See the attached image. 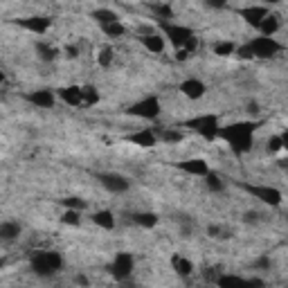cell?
Wrapping results in <instances>:
<instances>
[{"label":"cell","mask_w":288,"mask_h":288,"mask_svg":"<svg viewBox=\"0 0 288 288\" xmlns=\"http://www.w3.org/2000/svg\"><path fill=\"white\" fill-rule=\"evenodd\" d=\"M5 81V75H3V72H0V83H3Z\"/></svg>","instance_id":"60d3db41"},{"label":"cell","mask_w":288,"mask_h":288,"mask_svg":"<svg viewBox=\"0 0 288 288\" xmlns=\"http://www.w3.org/2000/svg\"><path fill=\"white\" fill-rule=\"evenodd\" d=\"M97 178L102 180V185L106 187L108 191H113V194H122V191L129 189V180L124 176H119V174H102Z\"/></svg>","instance_id":"9c48e42d"},{"label":"cell","mask_w":288,"mask_h":288,"mask_svg":"<svg viewBox=\"0 0 288 288\" xmlns=\"http://www.w3.org/2000/svg\"><path fill=\"white\" fill-rule=\"evenodd\" d=\"M264 3H268V5H277V3H281V0H264Z\"/></svg>","instance_id":"ab89813d"},{"label":"cell","mask_w":288,"mask_h":288,"mask_svg":"<svg viewBox=\"0 0 288 288\" xmlns=\"http://www.w3.org/2000/svg\"><path fill=\"white\" fill-rule=\"evenodd\" d=\"M144 48L149 52H153V54H160V52H165V39H162L160 34H149L142 39Z\"/></svg>","instance_id":"ac0fdd59"},{"label":"cell","mask_w":288,"mask_h":288,"mask_svg":"<svg viewBox=\"0 0 288 288\" xmlns=\"http://www.w3.org/2000/svg\"><path fill=\"white\" fill-rule=\"evenodd\" d=\"M27 99L34 104V106H39V108H50L52 104H54V92L48 90V88H43V90L32 92Z\"/></svg>","instance_id":"9a60e30c"},{"label":"cell","mask_w":288,"mask_h":288,"mask_svg":"<svg viewBox=\"0 0 288 288\" xmlns=\"http://www.w3.org/2000/svg\"><path fill=\"white\" fill-rule=\"evenodd\" d=\"M180 167L185 174H191V176H205L207 171H209V167H207V162L205 160H201V158H191V160H185V162H180Z\"/></svg>","instance_id":"7c38bea8"},{"label":"cell","mask_w":288,"mask_h":288,"mask_svg":"<svg viewBox=\"0 0 288 288\" xmlns=\"http://www.w3.org/2000/svg\"><path fill=\"white\" fill-rule=\"evenodd\" d=\"M61 266H63V259H61L59 252H39V254H34V259H32V270L41 277L54 275Z\"/></svg>","instance_id":"7a4b0ae2"},{"label":"cell","mask_w":288,"mask_h":288,"mask_svg":"<svg viewBox=\"0 0 288 288\" xmlns=\"http://www.w3.org/2000/svg\"><path fill=\"white\" fill-rule=\"evenodd\" d=\"M92 221L104 230H113L115 228V216H113V212H108V209H102V212L92 214Z\"/></svg>","instance_id":"d6986e66"},{"label":"cell","mask_w":288,"mask_h":288,"mask_svg":"<svg viewBox=\"0 0 288 288\" xmlns=\"http://www.w3.org/2000/svg\"><path fill=\"white\" fill-rule=\"evenodd\" d=\"M63 205L68 207V209H86V203L81 201L79 196H70V198H63Z\"/></svg>","instance_id":"4dcf8cb0"},{"label":"cell","mask_w":288,"mask_h":288,"mask_svg":"<svg viewBox=\"0 0 288 288\" xmlns=\"http://www.w3.org/2000/svg\"><path fill=\"white\" fill-rule=\"evenodd\" d=\"M214 54H218V56L234 54V43H230V41H225V43H214Z\"/></svg>","instance_id":"f546056e"},{"label":"cell","mask_w":288,"mask_h":288,"mask_svg":"<svg viewBox=\"0 0 288 288\" xmlns=\"http://www.w3.org/2000/svg\"><path fill=\"white\" fill-rule=\"evenodd\" d=\"M162 138H165L167 142H180L182 133H180V131H165V133H162Z\"/></svg>","instance_id":"d6a6232c"},{"label":"cell","mask_w":288,"mask_h":288,"mask_svg":"<svg viewBox=\"0 0 288 288\" xmlns=\"http://www.w3.org/2000/svg\"><path fill=\"white\" fill-rule=\"evenodd\" d=\"M162 32L165 36L176 45V48H185V43L194 36L189 27H182V25H162Z\"/></svg>","instance_id":"52a82bcc"},{"label":"cell","mask_w":288,"mask_h":288,"mask_svg":"<svg viewBox=\"0 0 288 288\" xmlns=\"http://www.w3.org/2000/svg\"><path fill=\"white\" fill-rule=\"evenodd\" d=\"M207 5H209V7H223L225 0H207Z\"/></svg>","instance_id":"8d00e7d4"},{"label":"cell","mask_w":288,"mask_h":288,"mask_svg":"<svg viewBox=\"0 0 288 288\" xmlns=\"http://www.w3.org/2000/svg\"><path fill=\"white\" fill-rule=\"evenodd\" d=\"M66 52H68V56H72V59H75V56H77V52H79V50H77V48H72V45H68Z\"/></svg>","instance_id":"74e56055"},{"label":"cell","mask_w":288,"mask_h":288,"mask_svg":"<svg viewBox=\"0 0 288 288\" xmlns=\"http://www.w3.org/2000/svg\"><path fill=\"white\" fill-rule=\"evenodd\" d=\"M133 266H135L133 257H131L129 252H119V254L113 259L111 272H113L115 279H126L131 272H133Z\"/></svg>","instance_id":"ba28073f"},{"label":"cell","mask_w":288,"mask_h":288,"mask_svg":"<svg viewBox=\"0 0 288 288\" xmlns=\"http://www.w3.org/2000/svg\"><path fill=\"white\" fill-rule=\"evenodd\" d=\"M250 52H252V56H259V59H270V56H275L277 52L281 50V45L277 43L272 36H257L254 41H250L248 43Z\"/></svg>","instance_id":"277c9868"},{"label":"cell","mask_w":288,"mask_h":288,"mask_svg":"<svg viewBox=\"0 0 288 288\" xmlns=\"http://www.w3.org/2000/svg\"><path fill=\"white\" fill-rule=\"evenodd\" d=\"M254 129L257 126L252 122H239V124H232V126L218 129V138H223L237 153H248V151L252 149Z\"/></svg>","instance_id":"6da1fadb"},{"label":"cell","mask_w":288,"mask_h":288,"mask_svg":"<svg viewBox=\"0 0 288 288\" xmlns=\"http://www.w3.org/2000/svg\"><path fill=\"white\" fill-rule=\"evenodd\" d=\"M126 140L131 144L144 146V149H151V146H155V142H158L155 135H153V131H138V133H131Z\"/></svg>","instance_id":"5bb4252c"},{"label":"cell","mask_w":288,"mask_h":288,"mask_svg":"<svg viewBox=\"0 0 288 288\" xmlns=\"http://www.w3.org/2000/svg\"><path fill=\"white\" fill-rule=\"evenodd\" d=\"M239 54L243 56V59H252V52H250V48H248V45H243V48L239 50Z\"/></svg>","instance_id":"d590c367"},{"label":"cell","mask_w":288,"mask_h":288,"mask_svg":"<svg viewBox=\"0 0 288 288\" xmlns=\"http://www.w3.org/2000/svg\"><path fill=\"white\" fill-rule=\"evenodd\" d=\"M180 92L189 99H201L205 95V83L198 79H185L180 83Z\"/></svg>","instance_id":"8fae6325"},{"label":"cell","mask_w":288,"mask_h":288,"mask_svg":"<svg viewBox=\"0 0 288 288\" xmlns=\"http://www.w3.org/2000/svg\"><path fill=\"white\" fill-rule=\"evenodd\" d=\"M129 115H133V117H144V119H155L160 115V99L144 97L142 102L133 104V106L129 108Z\"/></svg>","instance_id":"5b68a950"},{"label":"cell","mask_w":288,"mask_h":288,"mask_svg":"<svg viewBox=\"0 0 288 288\" xmlns=\"http://www.w3.org/2000/svg\"><path fill=\"white\" fill-rule=\"evenodd\" d=\"M205 176H207V187L212 191H221L223 189V182H221V178H218L216 174H209V171H207Z\"/></svg>","instance_id":"1f68e13d"},{"label":"cell","mask_w":288,"mask_h":288,"mask_svg":"<svg viewBox=\"0 0 288 288\" xmlns=\"http://www.w3.org/2000/svg\"><path fill=\"white\" fill-rule=\"evenodd\" d=\"M257 266H259V268H268V266H270V261L264 257V259H259V261H257Z\"/></svg>","instance_id":"f35d334b"},{"label":"cell","mask_w":288,"mask_h":288,"mask_svg":"<svg viewBox=\"0 0 288 288\" xmlns=\"http://www.w3.org/2000/svg\"><path fill=\"white\" fill-rule=\"evenodd\" d=\"M102 29H104V34L111 36V39H119V36L126 34V27H124V25L119 23V20H115V23H106V25H102Z\"/></svg>","instance_id":"d4e9b609"},{"label":"cell","mask_w":288,"mask_h":288,"mask_svg":"<svg viewBox=\"0 0 288 288\" xmlns=\"http://www.w3.org/2000/svg\"><path fill=\"white\" fill-rule=\"evenodd\" d=\"M214 284L221 286V288H225V286H248V279H241L237 275H221V277L214 279Z\"/></svg>","instance_id":"44dd1931"},{"label":"cell","mask_w":288,"mask_h":288,"mask_svg":"<svg viewBox=\"0 0 288 288\" xmlns=\"http://www.w3.org/2000/svg\"><path fill=\"white\" fill-rule=\"evenodd\" d=\"M36 52H39V56L43 61H54L56 54H59V50L52 48V45H45V43H39L36 45Z\"/></svg>","instance_id":"4316f807"},{"label":"cell","mask_w":288,"mask_h":288,"mask_svg":"<svg viewBox=\"0 0 288 288\" xmlns=\"http://www.w3.org/2000/svg\"><path fill=\"white\" fill-rule=\"evenodd\" d=\"M171 268H174L180 277H189L191 272H194V264H191L189 259H185V257L174 254V257H171Z\"/></svg>","instance_id":"2e32d148"},{"label":"cell","mask_w":288,"mask_h":288,"mask_svg":"<svg viewBox=\"0 0 288 288\" xmlns=\"http://www.w3.org/2000/svg\"><path fill=\"white\" fill-rule=\"evenodd\" d=\"M133 221L140 228H155L158 225V216L153 212H140V214H133Z\"/></svg>","instance_id":"ffe728a7"},{"label":"cell","mask_w":288,"mask_h":288,"mask_svg":"<svg viewBox=\"0 0 288 288\" xmlns=\"http://www.w3.org/2000/svg\"><path fill=\"white\" fill-rule=\"evenodd\" d=\"M97 63L102 66V68H108V66H111V63H113V50H111V48H102V50H99Z\"/></svg>","instance_id":"f1b7e54d"},{"label":"cell","mask_w":288,"mask_h":288,"mask_svg":"<svg viewBox=\"0 0 288 288\" xmlns=\"http://www.w3.org/2000/svg\"><path fill=\"white\" fill-rule=\"evenodd\" d=\"M18 25L25 29H29V32H34V34H45L50 29L52 20L45 18V16H29V18H20Z\"/></svg>","instance_id":"30bf717a"},{"label":"cell","mask_w":288,"mask_h":288,"mask_svg":"<svg viewBox=\"0 0 288 288\" xmlns=\"http://www.w3.org/2000/svg\"><path fill=\"white\" fill-rule=\"evenodd\" d=\"M155 14H158L160 18H171V7L169 5H155Z\"/></svg>","instance_id":"836d02e7"},{"label":"cell","mask_w":288,"mask_h":288,"mask_svg":"<svg viewBox=\"0 0 288 288\" xmlns=\"http://www.w3.org/2000/svg\"><path fill=\"white\" fill-rule=\"evenodd\" d=\"M61 223L63 225H79L81 223V212L79 209H68L63 212V216H61Z\"/></svg>","instance_id":"83f0119b"},{"label":"cell","mask_w":288,"mask_h":288,"mask_svg":"<svg viewBox=\"0 0 288 288\" xmlns=\"http://www.w3.org/2000/svg\"><path fill=\"white\" fill-rule=\"evenodd\" d=\"M81 102L88 104V106H92V104L99 102V92L95 86H83L81 88Z\"/></svg>","instance_id":"484cf974"},{"label":"cell","mask_w":288,"mask_h":288,"mask_svg":"<svg viewBox=\"0 0 288 288\" xmlns=\"http://www.w3.org/2000/svg\"><path fill=\"white\" fill-rule=\"evenodd\" d=\"M92 18H95L99 25H106V23H115V20H119V16L113 12V9H95V12H92Z\"/></svg>","instance_id":"cb8c5ba5"},{"label":"cell","mask_w":288,"mask_h":288,"mask_svg":"<svg viewBox=\"0 0 288 288\" xmlns=\"http://www.w3.org/2000/svg\"><path fill=\"white\" fill-rule=\"evenodd\" d=\"M59 95H61V99H63L68 106H79V104H83L81 102V88H77V86L61 88Z\"/></svg>","instance_id":"e0dca14e"},{"label":"cell","mask_w":288,"mask_h":288,"mask_svg":"<svg viewBox=\"0 0 288 288\" xmlns=\"http://www.w3.org/2000/svg\"><path fill=\"white\" fill-rule=\"evenodd\" d=\"M18 234H20V225L18 223H0V239L14 241Z\"/></svg>","instance_id":"7402d4cb"},{"label":"cell","mask_w":288,"mask_h":288,"mask_svg":"<svg viewBox=\"0 0 288 288\" xmlns=\"http://www.w3.org/2000/svg\"><path fill=\"white\" fill-rule=\"evenodd\" d=\"M189 54H191L189 50H185V48H178V52H176V59H178V61H185Z\"/></svg>","instance_id":"e575fe53"},{"label":"cell","mask_w":288,"mask_h":288,"mask_svg":"<svg viewBox=\"0 0 288 288\" xmlns=\"http://www.w3.org/2000/svg\"><path fill=\"white\" fill-rule=\"evenodd\" d=\"M239 14L245 18V23H250V25H254V27H259L261 20L268 16V9H266V7H245V9H241Z\"/></svg>","instance_id":"4fadbf2b"},{"label":"cell","mask_w":288,"mask_h":288,"mask_svg":"<svg viewBox=\"0 0 288 288\" xmlns=\"http://www.w3.org/2000/svg\"><path fill=\"white\" fill-rule=\"evenodd\" d=\"M248 194H252L254 198H259L261 203L268 205H281V191L275 187H259V185H241Z\"/></svg>","instance_id":"8992f818"},{"label":"cell","mask_w":288,"mask_h":288,"mask_svg":"<svg viewBox=\"0 0 288 288\" xmlns=\"http://www.w3.org/2000/svg\"><path fill=\"white\" fill-rule=\"evenodd\" d=\"M187 126L198 131V135H203V138L207 140V142H212V140L218 138V117L216 115H201V117H194L187 122Z\"/></svg>","instance_id":"3957f363"},{"label":"cell","mask_w":288,"mask_h":288,"mask_svg":"<svg viewBox=\"0 0 288 288\" xmlns=\"http://www.w3.org/2000/svg\"><path fill=\"white\" fill-rule=\"evenodd\" d=\"M259 29H261V34H264V36H272L277 29H279V18H277V16H266L259 23Z\"/></svg>","instance_id":"603a6c76"}]
</instances>
